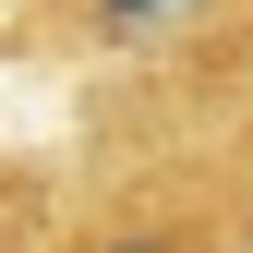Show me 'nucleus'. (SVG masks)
<instances>
[{"label":"nucleus","mask_w":253,"mask_h":253,"mask_svg":"<svg viewBox=\"0 0 253 253\" xmlns=\"http://www.w3.org/2000/svg\"><path fill=\"white\" fill-rule=\"evenodd\" d=\"M24 253H253V181L229 157H133L97 181V205H73Z\"/></svg>","instance_id":"1"},{"label":"nucleus","mask_w":253,"mask_h":253,"mask_svg":"<svg viewBox=\"0 0 253 253\" xmlns=\"http://www.w3.org/2000/svg\"><path fill=\"white\" fill-rule=\"evenodd\" d=\"M241 0H12L24 37H60L84 60H109V73H169V60H193L229 37Z\"/></svg>","instance_id":"2"},{"label":"nucleus","mask_w":253,"mask_h":253,"mask_svg":"<svg viewBox=\"0 0 253 253\" xmlns=\"http://www.w3.org/2000/svg\"><path fill=\"white\" fill-rule=\"evenodd\" d=\"M0 37H24V24H12V0H0Z\"/></svg>","instance_id":"3"}]
</instances>
